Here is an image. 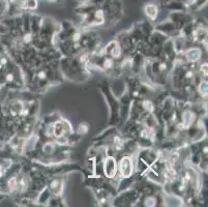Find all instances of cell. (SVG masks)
<instances>
[{
    "instance_id": "1",
    "label": "cell",
    "mask_w": 208,
    "mask_h": 207,
    "mask_svg": "<svg viewBox=\"0 0 208 207\" xmlns=\"http://www.w3.org/2000/svg\"><path fill=\"white\" fill-rule=\"evenodd\" d=\"M120 171L124 177H129L133 173V163L129 158H124L120 162Z\"/></svg>"
},
{
    "instance_id": "2",
    "label": "cell",
    "mask_w": 208,
    "mask_h": 207,
    "mask_svg": "<svg viewBox=\"0 0 208 207\" xmlns=\"http://www.w3.org/2000/svg\"><path fill=\"white\" fill-rule=\"evenodd\" d=\"M104 169H105V174L108 177L112 178L116 173V163L115 160L113 158H108L105 160V165H104Z\"/></svg>"
},
{
    "instance_id": "3",
    "label": "cell",
    "mask_w": 208,
    "mask_h": 207,
    "mask_svg": "<svg viewBox=\"0 0 208 207\" xmlns=\"http://www.w3.org/2000/svg\"><path fill=\"white\" fill-rule=\"evenodd\" d=\"M201 56V52L198 49H190L186 53V57L190 61H197Z\"/></svg>"
},
{
    "instance_id": "4",
    "label": "cell",
    "mask_w": 208,
    "mask_h": 207,
    "mask_svg": "<svg viewBox=\"0 0 208 207\" xmlns=\"http://www.w3.org/2000/svg\"><path fill=\"white\" fill-rule=\"evenodd\" d=\"M157 10L153 5H148V6H146V14H147V16L150 17V18H152V19L155 18V17H157Z\"/></svg>"
},
{
    "instance_id": "5",
    "label": "cell",
    "mask_w": 208,
    "mask_h": 207,
    "mask_svg": "<svg viewBox=\"0 0 208 207\" xmlns=\"http://www.w3.org/2000/svg\"><path fill=\"white\" fill-rule=\"evenodd\" d=\"M183 118H184V125L185 126H188V125H190V123L193 122L194 115L192 113H190V112H186V113H184Z\"/></svg>"
},
{
    "instance_id": "6",
    "label": "cell",
    "mask_w": 208,
    "mask_h": 207,
    "mask_svg": "<svg viewBox=\"0 0 208 207\" xmlns=\"http://www.w3.org/2000/svg\"><path fill=\"white\" fill-rule=\"evenodd\" d=\"M143 106H144V108L146 109V110H148L149 112L153 111V106H152V103H150V101H144Z\"/></svg>"
},
{
    "instance_id": "7",
    "label": "cell",
    "mask_w": 208,
    "mask_h": 207,
    "mask_svg": "<svg viewBox=\"0 0 208 207\" xmlns=\"http://www.w3.org/2000/svg\"><path fill=\"white\" fill-rule=\"evenodd\" d=\"M166 176H167V178L170 179V180H173L175 177V172L172 170V169H169L167 172V174H166Z\"/></svg>"
},
{
    "instance_id": "8",
    "label": "cell",
    "mask_w": 208,
    "mask_h": 207,
    "mask_svg": "<svg viewBox=\"0 0 208 207\" xmlns=\"http://www.w3.org/2000/svg\"><path fill=\"white\" fill-rule=\"evenodd\" d=\"M200 91L203 93V94H207V83H201Z\"/></svg>"
},
{
    "instance_id": "9",
    "label": "cell",
    "mask_w": 208,
    "mask_h": 207,
    "mask_svg": "<svg viewBox=\"0 0 208 207\" xmlns=\"http://www.w3.org/2000/svg\"><path fill=\"white\" fill-rule=\"evenodd\" d=\"M111 54L113 55L114 57H118L120 55V49H119V47H115L112 51H111Z\"/></svg>"
},
{
    "instance_id": "10",
    "label": "cell",
    "mask_w": 208,
    "mask_h": 207,
    "mask_svg": "<svg viewBox=\"0 0 208 207\" xmlns=\"http://www.w3.org/2000/svg\"><path fill=\"white\" fill-rule=\"evenodd\" d=\"M16 185H17V180L16 178H12L9 180V186L12 189H16Z\"/></svg>"
},
{
    "instance_id": "11",
    "label": "cell",
    "mask_w": 208,
    "mask_h": 207,
    "mask_svg": "<svg viewBox=\"0 0 208 207\" xmlns=\"http://www.w3.org/2000/svg\"><path fill=\"white\" fill-rule=\"evenodd\" d=\"M28 6L29 7H32V8H34L36 6V1L35 0H29V2H28Z\"/></svg>"
},
{
    "instance_id": "12",
    "label": "cell",
    "mask_w": 208,
    "mask_h": 207,
    "mask_svg": "<svg viewBox=\"0 0 208 207\" xmlns=\"http://www.w3.org/2000/svg\"><path fill=\"white\" fill-rule=\"evenodd\" d=\"M153 203H154V200L153 199H148L146 201V205H149V206H153Z\"/></svg>"
},
{
    "instance_id": "13",
    "label": "cell",
    "mask_w": 208,
    "mask_h": 207,
    "mask_svg": "<svg viewBox=\"0 0 208 207\" xmlns=\"http://www.w3.org/2000/svg\"><path fill=\"white\" fill-rule=\"evenodd\" d=\"M202 72H203L204 75H207V64H204L202 66Z\"/></svg>"
},
{
    "instance_id": "14",
    "label": "cell",
    "mask_w": 208,
    "mask_h": 207,
    "mask_svg": "<svg viewBox=\"0 0 208 207\" xmlns=\"http://www.w3.org/2000/svg\"><path fill=\"white\" fill-rule=\"evenodd\" d=\"M111 65H112V63H111V60H108V61H106L105 67H110Z\"/></svg>"
}]
</instances>
